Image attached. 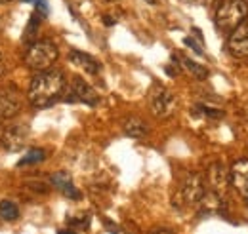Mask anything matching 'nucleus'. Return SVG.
Wrapping results in <instances>:
<instances>
[{
  "instance_id": "f257e3e1",
  "label": "nucleus",
  "mask_w": 248,
  "mask_h": 234,
  "mask_svg": "<svg viewBox=\"0 0 248 234\" xmlns=\"http://www.w3.org/2000/svg\"><path fill=\"white\" fill-rule=\"evenodd\" d=\"M65 88H67V82H65L62 71L48 69V71H40L34 74L29 91H27V97L34 109H48L62 99Z\"/></svg>"
},
{
  "instance_id": "f03ea898",
  "label": "nucleus",
  "mask_w": 248,
  "mask_h": 234,
  "mask_svg": "<svg viewBox=\"0 0 248 234\" xmlns=\"http://www.w3.org/2000/svg\"><path fill=\"white\" fill-rule=\"evenodd\" d=\"M58 56H60V52H58L56 42H52L48 38H42V40H34L29 44L23 61H25L27 69H31L34 73H40V71L52 69Z\"/></svg>"
},
{
  "instance_id": "7ed1b4c3",
  "label": "nucleus",
  "mask_w": 248,
  "mask_h": 234,
  "mask_svg": "<svg viewBox=\"0 0 248 234\" xmlns=\"http://www.w3.org/2000/svg\"><path fill=\"white\" fill-rule=\"evenodd\" d=\"M248 17V2L247 0H221L216 10V27L221 32H231L241 23H245Z\"/></svg>"
},
{
  "instance_id": "20e7f679",
  "label": "nucleus",
  "mask_w": 248,
  "mask_h": 234,
  "mask_svg": "<svg viewBox=\"0 0 248 234\" xmlns=\"http://www.w3.org/2000/svg\"><path fill=\"white\" fill-rule=\"evenodd\" d=\"M206 196V181L201 174H189L182 181L176 200L182 207L186 205H199Z\"/></svg>"
},
{
  "instance_id": "39448f33",
  "label": "nucleus",
  "mask_w": 248,
  "mask_h": 234,
  "mask_svg": "<svg viewBox=\"0 0 248 234\" xmlns=\"http://www.w3.org/2000/svg\"><path fill=\"white\" fill-rule=\"evenodd\" d=\"M229 187H231L229 170L221 162L210 164L208 174H206V192L212 194L221 204H225V200L229 196Z\"/></svg>"
},
{
  "instance_id": "423d86ee",
  "label": "nucleus",
  "mask_w": 248,
  "mask_h": 234,
  "mask_svg": "<svg viewBox=\"0 0 248 234\" xmlns=\"http://www.w3.org/2000/svg\"><path fill=\"white\" fill-rule=\"evenodd\" d=\"M149 107L156 118H170L176 113L178 99L168 88L155 86L149 93Z\"/></svg>"
},
{
  "instance_id": "0eeeda50",
  "label": "nucleus",
  "mask_w": 248,
  "mask_h": 234,
  "mask_svg": "<svg viewBox=\"0 0 248 234\" xmlns=\"http://www.w3.org/2000/svg\"><path fill=\"white\" fill-rule=\"evenodd\" d=\"M65 97V101L67 103H84V105H88V107H95L101 99H99V95H97V91L84 80V78H80V76H75L73 80H71V86L65 89V93H63Z\"/></svg>"
},
{
  "instance_id": "6e6552de",
  "label": "nucleus",
  "mask_w": 248,
  "mask_h": 234,
  "mask_svg": "<svg viewBox=\"0 0 248 234\" xmlns=\"http://www.w3.org/2000/svg\"><path fill=\"white\" fill-rule=\"evenodd\" d=\"M29 141V126L27 124H10L2 135H0V145L8 152H19Z\"/></svg>"
},
{
  "instance_id": "1a4fd4ad",
  "label": "nucleus",
  "mask_w": 248,
  "mask_h": 234,
  "mask_svg": "<svg viewBox=\"0 0 248 234\" xmlns=\"http://www.w3.org/2000/svg\"><path fill=\"white\" fill-rule=\"evenodd\" d=\"M21 111V93L16 86H4L0 88V118L12 120Z\"/></svg>"
},
{
  "instance_id": "9d476101",
  "label": "nucleus",
  "mask_w": 248,
  "mask_h": 234,
  "mask_svg": "<svg viewBox=\"0 0 248 234\" xmlns=\"http://www.w3.org/2000/svg\"><path fill=\"white\" fill-rule=\"evenodd\" d=\"M227 50L233 58L248 59V21L241 23L237 29L229 32Z\"/></svg>"
},
{
  "instance_id": "9b49d317",
  "label": "nucleus",
  "mask_w": 248,
  "mask_h": 234,
  "mask_svg": "<svg viewBox=\"0 0 248 234\" xmlns=\"http://www.w3.org/2000/svg\"><path fill=\"white\" fill-rule=\"evenodd\" d=\"M229 179L231 187L239 192L248 207V160H237L229 170Z\"/></svg>"
},
{
  "instance_id": "f8f14e48",
  "label": "nucleus",
  "mask_w": 248,
  "mask_h": 234,
  "mask_svg": "<svg viewBox=\"0 0 248 234\" xmlns=\"http://www.w3.org/2000/svg\"><path fill=\"white\" fill-rule=\"evenodd\" d=\"M50 183H52L54 189H58L62 192L65 198H69V200H80V190L75 187L73 179H71V176L67 172L54 174V176L50 177Z\"/></svg>"
},
{
  "instance_id": "ddd939ff",
  "label": "nucleus",
  "mask_w": 248,
  "mask_h": 234,
  "mask_svg": "<svg viewBox=\"0 0 248 234\" xmlns=\"http://www.w3.org/2000/svg\"><path fill=\"white\" fill-rule=\"evenodd\" d=\"M69 61H71L75 67L82 69L86 74H97L99 69H101V65H99L97 59L92 58L90 54L78 52V50H71V52H69Z\"/></svg>"
},
{
  "instance_id": "4468645a",
  "label": "nucleus",
  "mask_w": 248,
  "mask_h": 234,
  "mask_svg": "<svg viewBox=\"0 0 248 234\" xmlns=\"http://www.w3.org/2000/svg\"><path fill=\"white\" fill-rule=\"evenodd\" d=\"M123 130H124V133H126L128 137H132V139H143V137L149 133L147 124H145L141 118H138V117L126 118V120H124Z\"/></svg>"
},
{
  "instance_id": "2eb2a0df",
  "label": "nucleus",
  "mask_w": 248,
  "mask_h": 234,
  "mask_svg": "<svg viewBox=\"0 0 248 234\" xmlns=\"http://www.w3.org/2000/svg\"><path fill=\"white\" fill-rule=\"evenodd\" d=\"M180 65H184L187 71L191 73V76H195V78H199V80H206V78H208V74H210L206 67H202V65L195 63L193 59L186 58V56H180Z\"/></svg>"
},
{
  "instance_id": "dca6fc26",
  "label": "nucleus",
  "mask_w": 248,
  "mask_h": 234,
  "mask_svg": "<svg viewBox=\"0 0 248 234\" xmlns=\"http://www.w3.org/2000/svg\"><path fill=\"white\" fill-rule=\"evenodd\" d=\"M46 160V152L42 148H31L29 152H25V156L17 162L19 168L23 166H31V164H38V162H44Z\"/></svg>"
},
{
  "instance_id": "f3484780",
  "label": "nucleus",
  "mask_w": 248,
  "mask_h": 234,
  "mask_svg": "<svg viewBox=\"0 0 248 234\" xmlns=\"http://www.w3.org/2000/svg\"><path fill=\"white\" fill-rule=\"evenodd\" d=\"M0 215L6 221H16L19 217V207H17L16 202H12V200H2L0 202Z\"/></svg>"
},
{
  "instance_id": "a211bd4d",
  "label": "nucleus",
  "mask_w": 248,
  "mask_h": 234,
  "mask_svg": "<svg viewBox=\"0 0 248 234\" xmlns=\"http://www.w3.org/2000/svg\"><path fill=\"white\" fill-rule=\"evenodd\" d=\"M67 223L75 229H82V231H88L90 227V215H80V217H67Z\"/></svg>"
},
{
  "instance_id": "6ab92c4d",
  "label": "nucleus",
  "mask_w": 248,
  "mask_h": 234,
  "mask_svg": "<svg viewBox=\"0 0 248 234\" xmlns=\"http://www.w3.org/2000/svg\"><path fill=\"white\" fill-rule=\"evenodd\" d=\"M184 42H186L187 46H191V48H193V50H195L199 56H202V54H204V52H202V48H201L202 44H197V40H193L191 36H186V40H184Z\"/></svg>"
},
{
  "instance_id": "aec40b11",
  "label": "nucleus",
  "mask_w": 248,
  "mask_h": 234,
  "mask_svg": "<svg viewBox=\"0 0 248 234\" xmlns=\"http://www.w3.org/2000/svg\"><path fill=\"white\" fill-rule=\"evenodd\" d=\"M187 4H195V6H208V4H212L214 0H184Z\"/></svg>"
},
{
  "instance_id": "412c9836",
  "label": "nucleus",
  "mask_w": 248,
  "mask_h": 234,
  "mask_svg": "<svg viewBox=\"0 0 248 234\" xmlns=\"http://www.w3.org/2000/svg\"><path fill=\"white\" fill-rule=\"evenodd\" d=\"M151 234H174L170 229H156V231H153Z\"/></svg>"
},
{
  "instance_id": "4be33fe9",
  "label": "nucleus",
  "mask_w": 248,
  "mask_h": 234,
  "mask_svg": "<svg viewBox=\"0 0 248 234\" xmlns=\"http://www.w3.org/2000/svg\"><path fill=\"white\" fill-rule=\"evenodd\" d=\"M145 2H149V4H160V0H145Z\"/></svg>"
},
{
  "instance_id": "5701e85b",
  "label": "nucleus",
  "mask_w": 248,
  "mask_h": 234,
  "mask_svg": "<svg viewBox=\"0 0 248 234\" xmlns=\"http://www.w3.org/2000/svg\"><path fill=\"white\" fill-rule=\"evenodd\" d=\"M2 69H4V61H2V56H0V73H2Z\"/></svg>"
},
{
  "instance_id": "b1692460",
  "label": "nucleus",
  "mask_w": 248,
  "mask_h": 234,
  "mask_svg": "<svg viewBox=\"0 0 248 234\" xmlns=\"http://www.w3.org/2000/svg\"><path fill=\"white\" fill-rule=\"evenodd\" d=\"M60 234H75V233H73V231H62Z\"/></svg>"
},
{
  "instance_id": "393cba45",
  "label": "nucleus",
  "mask_w": 248,
  "mask_h": 234,
  "mask_svg": "<svg viewBox=\"0 0 248 234\" xmlns=\"http://www.w3.org/2000/svg\"><path fill=\"white\" fill-rule=\"evenodd\" d=\"M25 2H32V4H38L40 0H25Z\"/></svg>"
},
{
  "instance_id": "a878e982",
  "label": "nucleus",
  "mask_w": 248,
  "mask_h": 234,
  "mask_svg": "<svg viewBox=\"0 0 248 234\" xmlns=\"http://www.w3.org/2000/svg\"><path fill=\"white\" fill-rule=\"evenodd\" d=\"M4 2H10V0H0V4H4Z\"/></svg>"
}]
</instances>
